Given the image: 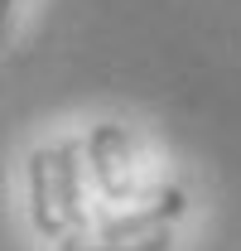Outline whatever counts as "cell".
Listing matches in <instances>:
<instances>
[{"label": "cell", "instance_id": "obj_1", "mask_svg": "<svg viewBox=\"0 0 241 251\" xmlns=\"http://www.w3.org/2000/svg\"><path fill=\"white\" fill-rule=\"evenodd\" d=\"M29 188H34V222H39L48 237H68V227L82 222L72 145H58V150L34 155V164H29Z\"/></svg>", "mask_w": 241, "mask_h": 251}, {"label": "cell", "instance_id": "obj_2", "mask_svg": "<svg viewBox=\"0 0 241 251\" xmlns=\"http://www.w3.org/2000/svg\"><path fill=\"white\" fill-rule=\"evenodd\" d=\"M63 251H169V232H150V237H96V242H68Z\"/></svg>", "mask_w": 241, "mask_h": 251}, {"label": "cell", "instance_id": "obj_3", "mask_svg": "<svg viewBox=\"0 0 241 251\" xmlns=\"http://www.w3.org/2000/svg\"><path fill=\"white\" fill-rule=\"evenodd\" d=\"M10 5H15V0H0V25H5V15H10Z\"/></svg>", "mask_w": 241, "mask_h": 251}]
</instances>
